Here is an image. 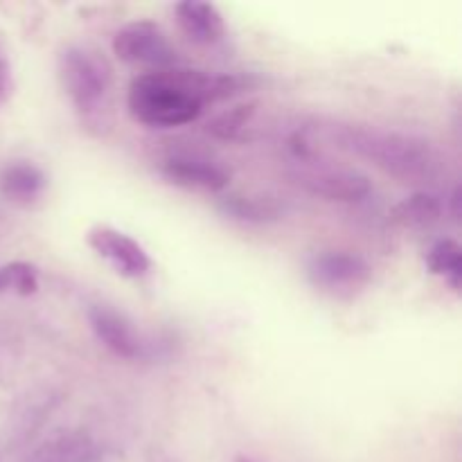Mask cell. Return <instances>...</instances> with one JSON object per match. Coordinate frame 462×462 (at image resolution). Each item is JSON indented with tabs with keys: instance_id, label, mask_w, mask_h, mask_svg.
<instances>
[{
	"instance_id": "cell-12",
	"label": "cell",
	"mask_w": 462,
	"mask_h": 462,
	"mask_svg": "<svg viewBox=\"0 0 462 462\" xmlns=\"http://www.w3.org/2000/svg\"><path fill=\"white\" fill-rule=\"evenodd\" d=\"M219 212L228 219L239 221V224H273L282 217V208L273 199L262 197H239V194H228L219 199Z\"/></svg>"
},
{
	"instance_id": "cell-2",
	"label": "cell",
	"mask_w": 462,
	"mask_h": 462,
	"mask_svg": "<svg viewBox=\"0 0 462 462\" xmlns=\"http://www.w3.org/2000/svg\"><path fill=\"white\" fill-rule=\"evenodd\" d=\"M332 138L341 149L365 158L404 183H427L442 170L440 152L418 135L374 126L338 125L332 129Z\"/></svg>"
},
{
	"instance_id": "cell-3",
	"label": "cell",
	"mask_w": 462,
	"mask_h": 462,
	"mask_svg": "<svg viewBox=\"0 0 462 462\" xmlns=\"http://www.w3.org/2000/svg\"><path fill=\"white\" fill-rule=\"evenodd\" d=\"M57 75L81 122L106 126L113 108V75L104 57L84 45H66L57 57Z\"/></svg>"
},
{
	"instance_id": "cell-19",
	"label": "cell",
	"mask_w": 462,
	"mask_h": 462,
	"mask_svg": "<svg viewBox=\"0 0 462 462\" xmlns=\"http://www.w3.org/2000/svg\"><path fill=\"white\" fill-rule=\"evenodd\" d=\"M235 462H253V460L246 458V456H239V458H235Z\"/></svg>"
},
{
	"instance_id": "cell-18",
	"label": "cell",
	"mask_w": 462,
	"mask_h": 462,
	"mask_svg": "<svg viewBox=\"0 0 462 462\" xmlns=\"http://www.w3.org/2000/svg\"><path fill=\"white\" fill-rule=\"evenodd\" d=\"M9 81H12V70H9V59H7V52L3 50V45H0V104L7 99V93H9Z\"/></svg>"
},
{
	"instance_id": "cell-16",
	"label": "cell",
	"mask_w": 462,
	"mask_h": 462,
	"mask_svg": "<svg viewBox=\"0 0 462 462\" xmlns=\"http://www.w3.org/2000/svg\"><path fill=\"white\" fill-rule=\"evenodd\" d=\"M39 269L30 262H7L0 266V296L30 298L39 291Z\"/></svg>"
},
{
	"instance_id": "cell-1",
	"label": "cell",
	"mask_w": 462,
	"mask_h": 462,
	"mask_svg": "<svg viewBox=\"0 0 462 462\" xmlns=\"http://www.w3.org/2000/svg\"><path fill=\"white\" fill-rule=\"evenodd\" d=\"M255 81L239 75H210L201 70H149L138 75L126 90L131 117L153 129H174L197 122L208 104L242 95Z\"/></svg>"
},
{
	"instance_id": "cell-8",
	"label": "cell",
	"mask_w": 462,
	"mask_h": 462,
	"mask_svg": "<svg viewBox=\"0 0 462 462\" xmlns=\"http://www.w3.org/2000/svg\"><path fill=\"white\" fill-rule=\"evenodd\" d=\"M296 179L302 189L334 203H359L373 192V183L368 176L352 170L319 167V170L300 171Z\"/></svg>"
},
{
	"instance_id": "cell-17",
	"label": "cell",
	"mask_w": 462,
	"mask_h": 462,
	"mask_svg": "<svg viewBox=\"0 0 462 462\" xmlns=\"http://www.w3.org/2000/svg\"><path fill=\"white\" fill-rule=\"evenodd\" d=\"M93 454V442L86 436H72V433L45 442L43 449H39L41 462H88Z\"/></svg>"
},
{
	"instance_id": "cell-5",
	"label": "cell",
	"mask_w": 462,
	"mask_h": 462,
	"mask_svg": "<svg viewBox=\"0 0 462 462\" xmlns=\"http://www.w3.org/2000/svg\"><path fill=\"white\" fill-rule=\"evenodd\" d=\"M113 54L131 66H147L152 70L176 68V50L165 32L153 21H131L113 36Z\"/></svg>"
},
{
	"instance_id": "cell-7",
	"label": "cell",
	"mask_w": 462,
	"mask_h": 462,
	"mask_svg": "<svg viewBox=\"0 0 462 462\" xmlns=\"http://www.w3.org/2000/svg\"><path fill=\"white\" fill-rule=\"evenodd\" d=\"M88 323L97 341L106 347L111 355L120 356V359L135 361L144 355V341L140 334L135 332L134 323L126 319L122 311L113 310L111 305H90L88 311Z\"/></svg>"
},
{
	"instance_id": "cell-15",
	"label": "cell",
	"mask_w": 462,
	"mask_h": 462,
	"mask_svg": "<svg viewBox=\"0 0 462 462\" xmlns=\"http://www.w3.org/2000/svg\"><path fill=\"white\" fill-rule=\"evenodd\" d=\"M255 102L237 104V106L217 113V116L208 122L206 131L212 138L224 140V143H237V140L246 138V131L251 129L253 120H255Z\"/></svg>"
},
{
	"instance_id": "cell-9",
	"label": "cell",
	"mask_w": 462,
	"mask_h": 462,
	"mask_svg": "<svg viewBox=\"0 0 462 462\" xmlns=\"http://www.w3.org/2000/svg\"><path fill=\"white\" fill-rule=\"evenodd\" d=\"M161 176L174 188L203 194H221L230 183V174L224 167L189 156L167 158L161 165Z\"/></svg>"
},
{
	"instance_id": "cell-4",
	"label": "cell",
	"mask_w": 462,
	"mask_h": 462,
	"mask_svg": "<svg viewBox=\"0 0 462 462\" xmlns=\"http://www.w3.org/2000/svg\"><path fill=\"white\" fill-rule=\"evenodd\" d=\"M307 278L320 293L352 300L373 282V266L356 253L323 251L307 262Z\"/></svg>"
},
{
	"instance_id": "cell-10",
	"label": "cell",
	"mask_w": 462,
	"mask_h": 462,
	"mask_svg": "<svg viewBox=\"0 0 462 462\" xmlns=\"http://www.w3.org/2000/svg\"><path fill=\"white\" fill-rule=\"evenodd\" d=\"M48 189V176L30 161H14L0 170V197L14 206L30 208Z\"/></svg>"
},
{
	"instance_id": "cell-13",
	"label": "cell",
	"mask_w": 462,
	"mask_h": 462,
	"mask_svg": "<svg viewBox=\"0 0 462 462\" xmlns=\"http://www.w3.org/2000/svg\"><path fill=\"white\" fill-rule=\"evenodd\" d=\"M391 217L397 226H404V228H427L442 217V203L433 194L418 192L397 203Z\"/></svg>"
},
{
	"instance_id": "cell-14",
	"label": "cell",
	"mask_w": 462,
	"mask_h": 462,
	"mask_svg": "<svg viewBox=\"0 0 462 462\" xmlns=\"http://www.w3.org/2000/svg\"><path fill=\"white\" fill-rule=\"evenodd\" d=\"M429 273L445 280L456 293H460L462 280V251L456 239H438L424 257Z\"/></svg>"
},
{
	"instance_id": "cell-11",
	"label": "cell",
	"mask_w": 462,
	"mask_h": 462,
	"mask_svg": "<svg viewBox=\"0 0 462 462\" xmlns=\"http://www.w3.org/2000/svg\"><path fill=\"white\" fill-rule=\"evenodd\" d=\"M176 23L192 43L215 45L226 36V23L217 5L185 0L174 7Z\"/></svg>"
},
{
	"instance_id": "cell-6",
	"label": "cell",
	"mask_w": 462,
	"mask_h": 462,
	"mask_svg": "<svg viewBox=\"0 0 462 462\" xmlns=\"http://www.w3.org/2000/svg\"><path fill=\"white\" fill-rule=\"evenodd\" d=\"M86 244L102 260H106L113 266V271L122 278L138 280L152 271L149 253L134 237L120 233L117 228H111V226H93L86 235Z\"/></svg>"
}]
</instances>
